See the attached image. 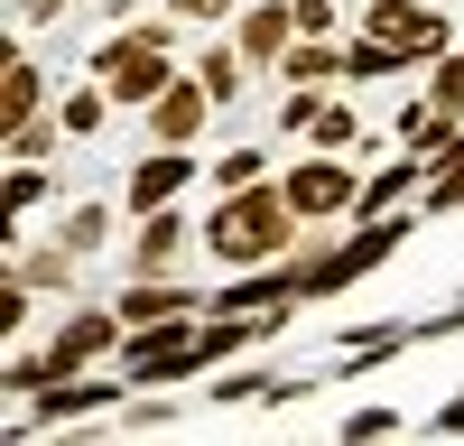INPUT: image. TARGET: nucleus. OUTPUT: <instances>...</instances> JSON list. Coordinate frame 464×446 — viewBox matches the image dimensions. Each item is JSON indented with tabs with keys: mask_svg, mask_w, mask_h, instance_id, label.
I'll return each instance as SVG.
<instances>
[{
	"mask_svg": "<svg viewBox=\"0 0 464 446\" xmlns=\"http://www.w3.org/2000/svg\"><path fill=\"white\" fill-rule=\"evenodd\" d=\"M232 47L279 74V56L297 47V10H288V0H242V10H232Z\"/></svg>",
	"mask_w": 464,
	"mask_h": 446,
	"instance_id": "obj_13",
	"label": "nucleus"
},
{
	"mask_svg": "<svg viewBox=\"0 0 464 446\" xmlns=\"http://www.w3.org/2000/svg\"><path fill=\"white\" fill-rule=\"evenodd\" d=\"M428 437H464V391H455V400H437V409H428Z\"/></svg>",
	"mask_w": 464,
	"mask_h": 446,
	"instance_id": "obj_30",
	"label": "nucleus"
},
{
	"mask_svg": "<svg viewBox=\"0 0 464 446\" xmlns=\"http://www.w3.org/2000/svg\"><path fill=\"white\" fill-rule=\"evenodd\" d=\"M177 28H186L177 10H168V19H121V28L84 56V74H93L121 112H149V102L177 84Z\"/></svg>",
	"mask_w": 464,
	"mask_h": 446,
	"instance_id": "obj_2",
	"label": "nucleus"
},
{
	"mask_svg": "<svg viewBox=\"0 0 464 446\" xmlns=\"http://www.w3.org/2000/svg\"><path fill=\"white\" fill-rule=\"evenodd\" d=\"M279 186H288V205H297L306 223H334V214H353V205H362V168H353V159H334V149H316V159L279 168Z\"/></svg>",
	"mask_w": 464,
	"mask_h": 446,
	"instance_id": "obj_8",
	"label": "nucleus"
},
{
	"mask_svg": "<svg viewBox=\"0 0 464 446\" xmlns=\"http://www.w3.org/2000/svg\"><path fill=\"white\" fill-rule=\"evenodd\" d=\"M353 37L391 47V65H437V56L455 47V19L428 10V0H362V10H353Z\"/></svg>",
	"mask_w": 464,
	"mask_h": 446,
	"instance_id": "obj_4",
	"label": "nucleus"
},
{
	"mask_svg": "<svg viewBox=\"0 0 464 446\" xmlns=\"http://www.w3.org/2000/svg\"><path fill=\"white\" fill-rule=\"evenodd\" d=\"M214 391V409H242V400H269L279 391V372H223V382H205Z\"/></svg>",
	"mask_w": 464,
	"mask_h": 446,
	"instance_id": "obj_25",
	"label": "nucleus"
},
{
	"mask_svg": "<svg viewBox=\"0 0 464 446\" xmlns=\"http://www.w3.org/2000/svg\"><path fill=\"white\" fill-rule=\"evenodd\" d=\"M428 102L446 112V121H464V47H446V56L428 65Z\"/></svg>",
	"mask_w": 464,
	"mask_h": 446,
	"instance_id": "obj_22",
	"label": "nucleus"
},
{
	"mask_svg": "<svg viewBox=\"0 0 464 446\" xmlns=\"http://www.w3.org/2000/svg\"><path fill=\"white\" fill-rule=\"evenodd\" d=\"M269 177V149H232V159H214V196H232V186H260Z\"/></svg>",
	"mask_w": 464,
	"mask_h": 446,
	"instance_id": "obj_26",
	"label": "nucleus"
},
{
	"mask_svg": "<svg viewBox=\"0 0 464 446\" xmlns=\"http://www.w3.org/2000/svg\"><path fill=\"white\" fill-rule=\"evenodd\" d=\"M56 242H74V251L93 260V251L111 242V205H102V196H84V205H65V223H56Z\"/></svg>",
	"mask_w": 464,
	"mask_h": 446,
	"instance_id": "obj_21",
	"label": "nucleus"
},
{
	"mask_svg": "<svg viewBox=\"0 0 464 446\" xmlns=\"http://www.w3.org/2000/svg\"><path fill=\"white\" fill-rule=\"evenodd\" d=\"M111 307H121V325L140 334V325H168V316H196V307H214V297H196L186 279H130L121 297H111Z\"/></svg>",
	"mask_w": 464,
	"mask_h": 446,
	"instance_id": "obj_14",
	"label": "nucleus"
},
{
	"mask_svg": "<svg viewBox=\"0 0 464 446\" xmlns=\"http://www.w3.org/2000/svg\"><path fill=\"white\" fill-rule=\"evenodd\" d=\"M205 251H214V270H269V260H297L306 251V214L288 205L279 177L232 186V196H214V214H205Z\"/></svg>",
	"mask_w": 464,
	"mask_h": 446,
	"instance_id": "obj_1",
	"label": "nucleus"
},
{
	"mask_svg": "<svg viewBox=\"0 0 464 446\" xmlns=\"http://www.w3.org/2000/svg\"><path fill=\"white\" fill-rule=\"evenodd\" d=\"M121 428L159 437V428H177V409H168V400H149V391H130V400H121Z\"/></svg>",
	"mask_w": 464,
	"mask_h": 446,
	"instance_id": "obj_27",
	"label": "nucleus"
},
{
	"mask_svg": "<svg viewBox=\"0 0 464 446\" xmlns=\"http://www.w3.org/2000/svg\"><path fill=\"white\" fill-rule=\"evenodd\" d=\"M334 437H343V446H372V437H400V409H381V400H372V409H343V428H334Z\"/></svg>",
	"mask_w": 464,
	"mask_h": 446,
	"instance_id": "obj_24",
	"label": "nucleus"
},
{
	"mask_svg": "<svg viewBox=\"0 0 464 446\" xmlns=\"http://www.w3.org/2000/svg\"><path fill=\"white\" fill-rule=\"evenodd\" d=\"M196 74H205V93H214V102H242V74H251V56L232 47V37H214V47L196 56Z\"/></svg>",
	"mask_w": 464,
	"mask_h": 446,
	"instance_id": "obj_20",
	"label": "nucleus"
},
{
	"mask_svg": "<svg viewBox=\"0 0 464 446\" xmlns=\"http://www.w3.org/2000/svg\"><path fill=\"white\" fill-rule=\"evenodd\" d=\"M111 112H121V102H111V93L93 84V74H84L74 93H56V121H65V140H93V131L111 121Z\"/></svg>",
	"mask_w": 464,
	"mask_h": 446,
	"instance_id": "obj_18",
	"label": "nucleus"
},
{
	"mask_svg": "<svg viewBox=\"0 0 464 446\" xmlns=\"http://www.w3.org/2000/svg\"><path fill=\"white\" fill-rule=\"evenodd\" d=\"M214 112H223V102L205 93V74L186 65L177 84H168L159 102H149V140H168V149H196V140H205V121H214Z\"/></svg>",
	"mask_w": 464,
	"mask_h": 446,
	"instance_id": "obj_11",
	"label": "nucleus"
},
{
	"mask_svg": "<svg viewBox=\"0 0 464 446\" xmlns=\"http://www.w3.org/2000/svg\"><path fill=\"white\" fill-rule=\"evenodd\" d=\"M428 149H409V159H391V168H372L362 177V205H353V223H372V214H400L409 196H428Z\"/></svg>",
	"mask_w": 464,
	"mask_h": 446,
	"instance_id": "obj_15",
	"label": "nucleus"
},
{
	"mask_svg": "<svg viewBox=\"0 0 464 446\" xmlns=\"http://www.w3.org/2000/svg\"><path fill=\"white\" fill-rule=\"evenodd\" d=\"M121 307H65L47 325V372L65 382V372H93V363H121Z\"/></svg>",
	"mask_w": 464,
	"mask_h": 446,
	"instance_id": "obj_7",
	"label": "nucleus"
},
{
	"mask_svg": "<svg viewBox=\"0 0 464 446\" xmlns=\"http://www.w3.org/2000/svg\"><path fill=\"white\" fill-rule=\"evenodd\" d=\"M168 10H177L186 28H214V19H232V10H242V0H168Z\"/></svg>",
	"mask_w": 464,
	"mask_h": 446,
	"instance_id": "obj_29",
	"label": "nucleus"
},
{
	"mask_svg": "<svg viewBox=\"0 0 464 446\" xmlns=\"http://www.w3.org/2000/svg\"><path fill=\"white\" fill-rule=\"evenodd\" d=\"M186 251H205V223H186L177 205L140 214V233H130V279H177Z\"/></svg>",
	"mask_w": 464,
	"mask_h": 446,
	"instance_id": "obj_10",
	"label": "nucleus"
},
{
	"mask_svg": "<svg viewBox=\"0 0 464 446\" xmlns=\"http://www.w3.org/2000/svg\"><path fill=\"white\" fill-rule=\"evenodd\" d=\"M409 233H418L409 214H372L362 233H343V242H306V251H297V279H306V307H316V297H343V288H353L362 270H381V260H391V251H400Z\"/></svg>",
	"mask_w": 464,
	"mask_h": 446,
	"instance_id": "obj_3",
	"label": "nucleus"
},
{
	"mask_svg": "<svg viewBox=\"0 0 464 446\" xmlns=\"http://www.w3.org/2000/svg\"><path fill=\"white\" fill-rule=\"evenodd\" d=\"M297 10V37H334L343 28V0H288Z\"/></svg>",
	"mask_w": 464,
	"mask_h": 446,
	"instance_id": "obj_28",
	"label": "nucleus"
},
{
	"mask_svg": "<svg viewBox=\"0 0 464 446\" xmlns=\"http://www.w3.org/2000/svg\"><path fill=\"white\" fill-rule=\"evenodd\" d=\"M47 196H56L47 159H10V196H0V223H10V233H19V223H28L37 205H47ZM10 233H0V242H10Z\"/></svg>",
	"mask_w": 464,
	"mask_h": 446,
	"instance_id": "obj_16",
	"label": "nucleus"
},
{
	"mask_svg": "<svg viewBox=\"0 0 464 446\" xmlns=\"http://www.w3.org/2000/svg\"><path fill=\"white\" fill-rule=\"evenodd\" d=\"M0 270H10V279H28L37 297H74V279H84V251H74V242H28V233H10Z\"/></svg>",
	"mask_w": 464,
	"mask_h": 446,
	"instance_id": "obj_12",
	"label": "nucleus"
},
{
	"mask_svg": "<svg viewBox=\"0 0 464 446\" xmlns=\"http://www.w3.org/2000/svg\"><path fill=\"white\" fill-rule=\"evenodd\" d=\"M140 382L121 363H111V382H84V372H65V382H47L37 400H19V419H10V437H47V428H74V419H102V409H121Z\"/></svg>",
	"mask_w": 464,
	"mask_h": 446,
	"instance_id": "obj_5",
	"label": "nucleus"
},
{
	"mask_svg": "<svg viewBox=\"0 0 464 446\" xmlns=\"http://www.w3.org/2000/svg\"><path fill=\"white\" fill-rule=\"evenodd\" d=\"M196 168H205L196 149L149 140L140 159H130V177H121V205H130V214H159V205H177V196H186V177H196Z\"/></svg>",
	"mask_w": 464,
	"mask_h": 446,
	"instance_id": "obj_9",
	"label": "nucleus"
},
{
	"mask_svg": "<svg viewBox=\"0 0 464 446\" xmlns=\"http://www.w3.org/2000/svg\"><path fill=\"white\" fill-rule=\"evenodd\" d=\"M279 84H343V47H325V37H297V47L279 56Z\"/></svg>",
	"mask_w": 464,
	"mask_h": 446,
	"instance_id": "obj_17",
	"label": "nucleus"
},
{
	"mask_svg": "<svg viewBox=\"0 0 464 446\" xmlns=\"http://www.w3.org/2000/svg\"><path fill=\"white\" fill-rule=\"evenodd\" d=\"M56 140H65V121H56V112H37V121H10V131H0V149H10V159H47Z\"/></svg>",
	"mask_w": 464,
	"mask_h": 446,
	"instance_id": "obj_23",
	"label": "nucleus"
},
{
	"mask_svg": "<svg viewBox=\"0 0 464 446\" xmlns=\"http://www.w3.org/2000/svg\"><path fill=\"white\" fill-rule=\"evenodd\" d=\"M56 372H47V344H10L0 354V400H37Z\"/></svg>",
	"mask_w": 464,
	"mask_h": 446,
	"instance_id": "obj_19",
	"label": "nucleus"
},
{
	"mask_svg": "<svg viewBox=\"0 0 464 446\" xmlns=\"http://www.w3.org/2000/svg\"><path fill=\"white\" fill-rule=\"evenodd\" d=\"M214 344H205V316H168V325H140L121 334V372L149 391V382H186V372H205Z\"/></svg>",
	"mask_w": 464,
	"mask_h": 446,
	"instance_id": "obj_6",
	"label": "nucleus"
}]
</instances>
